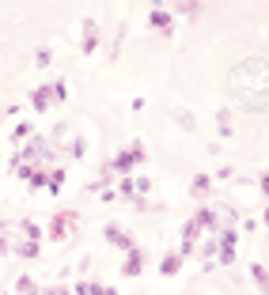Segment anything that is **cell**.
<instances>
[{
  "label": "cell",
  "mask_w": 269,
  "mask_h": 295,
  "mask_svg": "<svg viewBox=\"0 0 269 295\" xmlns=\"http://www.w3.org/2000/svg\"><path fill=\"white\" fill-rule=\"evenodd\" d=\"M243 68L254 76V84H231V91L250 106V110H269V61H243Z\"/></svg>",
  "instance_id": "obj_1"
},
{
  "label": "cell",
  "mask_w": 269,
  "mask_h": 295,
  "mask_svg": "<svg viewBox=\"0 0 269 295\" xmlns=\"http://www.w3.org/2000/svg\"><path fill=\"white\" fill-rule=\"evenodd\" d=\"M141 148H137V144H133V148H129V152H122V155H118V159H114V167H118V170H129V167H133V163H141Z\"/></svg>",
  "instance_id": "obj_2"
},
{
  "label": "cell",
  "mask_w": 269,
  "mask_h": 295,
  "mask_svg": "<svg viewBox=\"0 0 269 295\" xmlns=\"http://www.w3.org/2000/svg\"><path fill=\"white\" fill-rule=\"evenodd\" d=\"M106 239H110L114 246H125V250H129V246H133V242H129V235H125V231H122V227H106Z\"/></svg>",
  "instance_id": "obj_3"
},
{
  "label": "cell",
  "mask_w": 269,
  "mask_h": 295,
  "mask_svg": "<svg viewBox=\"0 0 269 295\" xmlns=\"http://www.w3.org/2000/svg\"><path fill=\"white\" fill-rule=\"evenodd\" d=\"M178 265H182V257H178V253H171V257H163L159 272H163V276H174V272H178Z\"/></svg>",
  "instance_id": "obj_4"
},
{
  "label": "cell",
  "mask_w": 269,
  "mask_h": 295,
  "mask_svg": "<svg viewBox=\"0 0 269 295\" xmlns=\"http://www.w3.org/2000/svg\"><path fill=\"white\" fill-rule=\"evenodd\" d=\"M141 261H144V257H141V250H133V253H129V265H125V276H137V272H141Z\"/></svg>",
  "instance_id": "obj_5"
},
{
  "label": "cell",
  "mask_w": 269,
  "mask_h": 295,
  "mask_svg": "<svg viewBox=\"0 0 269 295\" xmlns=\"http://www.w3.org/2000/svg\"><path fill=\"white\" fill-rule=\"evenodd\" d=\"M95 34H99V27H95V19H87V38H84V49H87V53L95 49Z\"/></svg>",
  "instance_id": "obj_6"
},
{
  "label": "cell",
  "mask_w": 269,
  "mask_h": 295,
  "mask_svg": "<svg viewBox=\"0 0 269 295\" xmlns=\"http://www.w3.org/2000/svg\"><path fill=\"white\" fill-rule=\"evenodd\" d=\"M152 27H156V30H171V15H163V12H152Z\"/></svg>",
  "instance_id": "obj_7"
},
{
  "label": "cell",
  "mask_w": 269,
  "mask_h": 295,
  "mask_svg": "<svg viewBox=\"0 0 269 295\" xmlns=\"http://www.w3.org/2000/svg\"><path fill=\"white\" fill-rule=\"evenodd\" d=\"M49 98H53V91H34V106H38V110H46V106H49Z\"/></svg>",
  "instance_id": "obj_8"
},
{
  "label": "cell",
  "mask_w": 269,
  "mask_h": 295,
  "mask_svg": "<svg viewBox=\"0 0 269 295\" xmlns=\"http://www.w3.org/2000/svg\"><path fill=\"white\" fill-rule=\"evenodd\" d=\"M254 280H262V284H266V292H269V272L262 265H254Z\"/></svg>",
  "instance_id": "obj_9"
}]
</instances>
